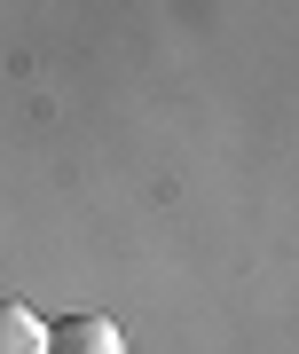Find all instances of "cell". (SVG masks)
Wrapping results in <instances>:
<instances>
[{
    "label": "cell",
    "instance_id": "obj_1",
    "mask_svg": "<svg viewBox=\"0 0 299 354\" xmlns=\"http://www.w3.org/2000/svg\"><path fill=\"white\" fill-rule=\"evenodd\" d=\"M48 354H126V330L111 315H63L48 330Z\"/></svg>",
    "mask_w": 299,
    "mask_h": 354
},
{
    "label": "cell",
    "instance_id": "obj_2",
    "mask_svg": "<svg viewBox=\"0 0 299 354\" xmlns=\"http://www.w3.org/2000/svg\"><path fill=\"white\" fill-rule=\"evenodd\" d=\"M0 354H48V323L24 299H0Z\"/></svg>",
    "mask_w": 299,
    "mask_h": 354
}]
</instances>
